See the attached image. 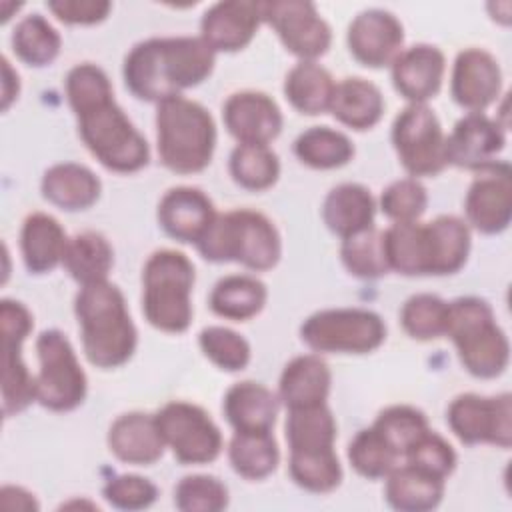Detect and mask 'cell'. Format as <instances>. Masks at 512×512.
<instances>
[{"label": "cell", "mask_w": 512, "mask_h": 512, "mask_svg": "<svg viewBox=\"0 0 512 512\" xmlns=\"http://www.w3.org/2000/svg\"><path fill=\"white\" fill-rule=\"evenodd\" d=\"M340 258L344 268L362 280H374L390 272L384 250V232L376 226L344 238L340 246Z\"/></svg>", "instance_id": "60d3db41"}, {"label": "cell", "mask_w": 512, "mask_h": 512, "mask_svg": "<svg viewBox=\"0 0 512 512\" xmlns=\"http://www.w3.org/2000/svg\"><path fill=\"white\" fill-rule=\"evenodd\" d=\"M506 146V128L484 112L464 114L446 136V160L452 166L480 172L496 164Z\"/></svg>", "instance_id": "2e32d148"}, {"label": "cell", "mask_w": 512, "mask_h": 512, "mask_svg": "<svg viewBox=\"0 0 512 512\" xmlns=\"http://www.w3.org/2000/svg\"><path fill=\"white\" fill-rule=\"evenodd\" d=\"M266 298L268 288L260 278L250 274H230L214 284L208 304L220 318L246 322L262 312Z\"/></svg>", "instance_id": "1f68e13d"}, {"label": "cell", "mask_w": 512, "mask_h": 512, "mask_svg": "<svg viewBox=\"0 0 512 512\" xmlns=\"http://www.w3.org/2000/svg\"><path fill=\"white\" fill-rule=\"evenodd\" d=\"M384 498L390 508L400 512L434 510L444 496V482L412 464L394 466L384 478Z\"/></svg>", "instance_id": "f1b7e54d"}, {"label": "cell", "mask_w": 512, "mask_h": 512, "mask_svg": "<svg viewBox=\"0 0 512 512\" xmlns=\"http://www.w3.org/2000/svg\"><path fill=\"white\" fill-rule=\"evenodd\" d=\"M62 266L80 286L104 282L114 266V250L106 236L94 230H84L68 238Z\"/></svg>", "instance_id": "836d02e7"}, {"label": "cell", "mask_w": 512, "mask_h": 512, "mask_svg": "<svg viewBox=\"0 0 512 512\" xmlns=\"http://www.w3.org/2000/svg\"><path fill=\"white\" fill-rule=\"evenodd\" d=\"M290 454L334 450L338 426L328 404L288 410L284 424Z\"/></svg>", "instance_id": "e575fe53"}, {"label": "cell", "mask_w": 512, "mask_h": 512, "mask_svg": "<svg viewBox=\"0 0 512 512\" xmlns=\"http://www.w3.org/2000/svg\"><path fill=\"white\" fill-rule=\"evenodd\" d=\"M46 6L58 20L82 26L102 22L112 10L108 0H50Z\"/></svg>", "instance_id": "f5cc1de1"}, {"label": "cell", "mask_w": 512, "mask_h": 512, "mask_svg": "<svg viewBox=\"0 0 512 512\" xmlns=\"http://www.w3.org/2000/svg\"><path fill=\"white\" fill-rule=\"evenodd\" d=\"M502 70L498 60L484 48H464L458 52L450 78V94L460 108L484 112L498 98Z\"/></svg>", "instance_id": "ac0fdd59"}, {"label": "cell", "mask_w": 512, "mask_h": 512, "mask_svg": "<svg viewBox=\"0 0 512 512\" xmlns=\"http://www.w3.org/2000/svg\"><path fill=\"white\" fill-rule=\"evenodd\" d=\"M278 410V394L254 380L230 386L222 402V412L234 432H272Z\"/></svg>", "instance_id": "cb8c5ba5"}, {"label": "cell", "mask_w": 512, "mask_h": 512, "mask_svg": "<svg viewBox=\"0 0 512 512\" xmlns=\"http://www.w3.org/2000/svg\"><path fill=\"white\" fill-rule=\"evenodd\" d=\"M262 22L270 24L284 48L300 60H316L326 54L332 42L328 22L308 0L260 2Z\"/></svg>", "instance_id": "5bb4252c"}, {"label": "cell", "mask_w": 512, "mask_h": 512, "mask_svg": "<svg viewBox=\"0 0 512 512\" xmlns=\"http://www.w3.org/2000/svg\"><path fill=\"white\" fill-rule=\"evenodd\" d=\"M260 24V2L224 0L202 14L200 38L214 52H238L252 42Z\"/></svg>", "instance_id": "ffe728a7"}, {"label": "cell", "mask_w": 512, "mask_h": 512, "mask_svg": "<svg viewBox=\"0 0 512 512\" xmlns=\"http://www.w3.org/2000/svg\"><path fill=\"white\" fill-rule=\"evenodd\" d=\"M64 90L74 114L86 106H92L98 100L114 96L108 74L92 62H82L72 66L66 74Z\"/></svg>", "instance_id": "681fc988"}, {"label": "cell", "mask_w": 512, "mask_h": 512, "mask_svg": "<svg viewBox=\"0 0 512 512\" xmlns=\"http://www.w3.org/2000/svg\"><path fill=\"white\" fill-rule=\"evenodd\" d=\"M82 350L96 368L110 370L126 364L136 352L138 332L124 294L108 280L80 286L74 298Z\"/></svg>", "instance_id": "7a4b0ae2"}, {"label": "cell", "mask_w": 512, "mask_h": 512, "mask_svg": "<svg viewBox=\"0 0 512 512\" xmlns=\"http://www.w3.org/2000/svg\"><path fill=\"white\" fill-rule=\"evenodd\" d=\"M378 206L392 222H414L426 212L428 190L418 178H400L382 190Z\"/></svg>", "instance_id": "c3c4849f"}, {"label": "cell", "mask_w": 512, "mask_h": 512, "mask_svg": "<svg viewBox=\"0 0 512 512\" xmlns=\"http://www.w3.org/2000/svg\"><path fill=\"white\" fill-rule=\"evenodd\" d=\"M288 472L292 482L312 494H328L342 482V464L336 450L290 454Z\"/></svg>", "instance_id": "b9f144b4"}, {"label": "cell", "mask_w": 512, "mask_h": 512, "mask_svg": "<svg viewBox=\"0 0 512 512\" xmlns=\"http://www.w3.org/2000/svg\"><path fill=\"white\" fill-rule=\"evenodd\" d=\"M446 422L454 436L466 444H494L510 448L512 444V396H480L466 392L456 396L448 410Z\"/></svg>", "instance_id": "4fadbf2b"}, {"label": "cell", "mask_w": 512, "mask_h": 512, "mask_svg": "<svg viewBox=\"0 0 512 512\" xmlns=\"http://www.w3.org/2000/svg\"><path fill=\"white\" fill-rule=\"evenodd\" d=\"M348 460L352 468L368 478L378 480L386 478V474L398 466L400 456L388 446V442L370 426L362 428L348 444Z\"/></svg>", "instance_id": "f6af8a7d"}, {"label": "cell", "mask_w": 512, "mask_h": 512, "mask_svg": "<svg viewBox=\"0 0 512 512\" xmlns=\"http://www.w3.org/2000/svg\"><path fill=\"white\" fill-rule=\"evenodd\" d=\"M346 42L356 62L368 68H382L402 52L404 26L392 12L368 8L350 22Z\"/></svg>", "instance_id": "e0dca14e"}, {"label": "cell", "mask_w": 512, "mask_h": 512, "mask_svg": "<svg viewBox=\"0 0 512 512\" xmlns=\"http://www.w3.org/2000/svg\"><path fill=\"white\" fill-rule=\"evenodd\" d=\"M376 200L370 190L356 182L334 186L322 202V220L326 228L342 240L374 226Z\"/></svg>", "instance_id": "4316f807"}, {"label": "cell", "mask_w": 512, "mask_h": 512, "mask_svg": "<svg viewBox=\"0 0 512 512\" xmlns=\"http://www.w3.org/2000/svg\"><path fill=\"white\" fill-rule=\"evenodd\" d=\"M332 374L320 354H302L292 358L278 380V398L288 410L326 404Z\"/></svg>", "instance_id": "d4e9b609"}, {"label": "cell", "mask_w": 512, "mask_h": 512, "mask_svg": "<svg viewBox=\"0 0 512 512\" xmlns=\"http://www.w3.org/2000/svg\"><path fill=\"white\" fill-rule=\"evenodd\" d=\"M336 82L332 74L316 60H300L284 80V96L294 110L306 116H318L330 110Z\"/></svg>", "instance_id": "d6a6232c"}, {"label": "cell", "mask_w": 512, "mask_h": 512, "mask_svg": "<svg viewBox=\"0 0 512 512\" xmlns=\"http://www.w3.org/2000/svg\"><path fill=\"white\" fill-rule=\"evenodd\" d=\"M390 66L396 92L408 104H426L442 88L446 58L432 44H414L402 50Z\"/></svg>", "instance_id": "7402d4cb"}, {"label": "cell", "mask_w": 512, "mask_h": 512, "mask_svg": "<svg viewBox=\"0 0 512 512\" xmlns=\"http://www.w3.org/2000/svg\"><path fill=\"white\" fill-rule=\"evenodd\" d=\"M192 260L178 250L160 248L142 268V314L150 326L168 334L188 330L192 322Z\"/></svg>", "instance_id": "5b68a950"}, {"label": "cell", "mask_w": 512, "mask_h": 512, "mask_svg": "<svg viewBox=\"0 0 512 512\" xmlns=\"http://www.w3.org/2000/svg\"><path fill=\"white\" fill-rule=\"evenodd\" d=\"M208 194L196 186H174L158 202V224L174 240L194 244L206 234L216 218Z\"/></svg>", "instance_id": "44dd1931"}, {"label": "cell", "mask_w": 512, "mask_h": 512, "mask_svg": "<svg viewBox=\"0 0 512 512\" xmlns=\"http://www.w3.org/2000/svg\"><path fill=\"white\" fill-rule=\"evenodd\" d=\"M156 144L164 168L176 174L202 172L216 148L212 114L186 96L156 104Z\"/></svg>", "instance_id": "277c9868"}, {"label": "cell", "mask_w": 512, "mask_h": 512, "mask_svg": "<svg viewBox=\"0 0 512 512\" xmlns=\"http://www.w3.org/2000/svg\"><path fill=\"white\" fill-rule=\"evenodd\" d=\"M104 500L118 510H144L158 498V488L152 480L138 474H118L102 488Z\"/></svg>", "instance_id": "816d5d0a"}, {"label": "cell", "mask_w": 512, "mask_h": 512, "mask_svg": "<svg viewBox=\"0 0 512 512\" xmlns=\"http://www.w3.org/2000/svg\"><path fill=\"white\" fill-rule=\"evenodd\" d=\"M444 336L454 342L462 366L472 376L488 380L506 370L510 344L484 298L460 296L448 302Z\"/></svg>", "instance_id": "8992f818"}, {"label": "cell", "mask_w": 512, "mask_h": 512, "mask_svg": "<svg viewBox=\"0 0 512 512\" xmlns=\"http://www.w3.org/2000/svg\"><path fill=\"white\" fill-rule=\"evenodd\" d=\"M0 496H2V506L8 510H38L40 508L34 494L20 486H2Z\"/></svg>", "instance_id": "db71d44e"}, {"label": "cell", "mask_w": 512, "mask_h": 512, "mask_svg": "<svg viewBox=\"0 0 512 512\" xmlns=\"http://www.w3.org/2000/svg\"><path fill=\"white\" fill-rule=\"evenodd\" d=\"M300 338L318 354H368L386 340V324L368 308H326L302 322Z\"/></svg>", "instance_id": "ba28073f"}, {"label": "cell", "mask_w": 512, "mask_h": 512, "mask_svg": "<svg viewBox=\"0 0 512 512\" xmlns=\"http://www.w3.org/2000/svg\"><path fill=\"white\" fill-rule=\"evenodd\" d=\"M426 224L432 250L430 276H446L458 272L470 254V226L452 214L436 216Z\"/></svg>", "instance_id": "d590c367"}, {"label": "cell", "mask_w": 512, "mask_h": 512, "mask_svg": "<svg viewBox=\"0 0 512 512\" xmlns=\"http://www.w3.org/2000/svg\"><path fill=\"white\" fill-rule=\"evenodd\" d=\"M42 196L66 212L86 210L100 198L102 182L84 164L60 162L50 166L40 182Z\"/></svg>", "instance_id": "484cf974"}, {"label": "cell", "mask_w": 512, "mask_h": 512, "mask_svg": "<svg viewBox=\"0 0 512 512\" xmlns=\"http://www.w3.org/2000/svg\"><path fill=\"white\" fill-rule=\"evenodd\" d=\"M466 224L482 234H500L512 218V172L510 164H496L476 172L464 198Z\"/></svg>", "instance_id": "9a60e30c"}, {"label": "cell", "mask_w": 512, "mask_h": 512, "mask_svg": "<svg viewBox=\"0 0 512 512\" xmlns=\"http://www.w3.org/2000/svg\"><path fill=\"white\" fill-rule=\"evenodd\" d=\"M76 118L80 140L104 168L130 174L148 164V142L116 104L114 96L82 108Z\"/></svg>", "instance_id": "52a82bcc"}, {"label": "cell", "mask_w": 512, "mask_h": 512, "mask_svg": "<svg viewBox=\"0 0 512 512\" xmlns=\"http://www.w3.org/2000/svg\"><path fill=\"white\" fill-rule=\"evenodd\" d=\"M228 500L226 484L210 474L184 476L174 488V506L182 512H220Z\"/></svg>", "instance_id": "7dc6e473"}, {"label": "cell", "mask_w": 512, "mask_h": 512, "mask_svg": "<svg viewBox=\"0 0 512 512\" xmlns=\"http://www.w3.org/2000/svg\"><path fill=\"white\" fill-rule=\"evenodd\" d=\"M406 462L436 476L446 480L454 468H456V452L450 446V442L446 438H442L438 432L434 430H426L404 454Z\"/></svg>", "instance_id": "f907efd6"}, {"label": "cell", "mask_w": 512, "mask_h": 512, "mask_svg": "<svg viewBox=\"0 0 512 512\" xmlns=\"http://www.w3.org/2000/svg\"><path fill=\"white\" fill-rule=\"evenodd\" d=\"M372 428L388 442V446L404 458L408 448L426 432L430 430L428 418L422 410L408 404H394L384 408Z\"/></svg>", "instance_id": "ee69618b"}, {"label": "cell", "mask_w": 512, "mask_h": 512, "mask_svg": "<svg viewBox=\"0 0 512 512\" xmlns=\"http://www.w3.org/2000/svg\"><path fill=\"white\" fill-rule=\"evenodd\" d=\"M2 322V412L6 418L36 402V376L22 360V344L34 328L30 310L12 298L0 302Z\"/></svg>", "instance_id": "7c38bea8"}, {"label": "cell", "mask_w": 512, "mask_h": 512, "mask_svg": "<svg viewBox=\"0 0 512 512\" xmlns=\"http://www.w3.org/2000/svg\"><path fill=\"white\" fill-rule=\"evenodd\" d=\"M12 48L24 64L42 68L56 60L62 48V38L42 14L34 12L16 24L12 32Z\"/></svg>", "instance_id": "ab89813d"}, {"label": "cell", "mask_w": 512, "mask_h": 512, "mask_svg": "<svg viewBox=\"0 0 512 512\" xmlns=\"http://www.w3.org/2000/svg\"><path fill=\"white\" fill-rule=\"evenodd\" d=\"M38 374L36 402L52 412H70L78 408L88 392V378L64 332L56 328L42 330L36 338Z\"/></svg>", "instance_id": "9c48e42d"}, {"label": "cell", "mask_w": 512, "mask_h": 512, "mask_svg": "<svg viewBox=\"0 0 512 512\" xmlns=\"http://www.w3.org/2000/svg\"><path fill=\"white\" fill-rule=\"evenodd\" d=\"M216 52L200 36L148 38L130 48L122 64L126 88L144 102H164L202 84Z\"/></svg>", "instance_id": "6da1fadb"}, {"label": "cell", "mask_w": 512, "mask_h": 512, "mask_svg": "<svg viewBox=\"0 0 512 512\" xmlns=\"http://www.w3.org/2000/svg\"><path fill=\"white\" fill-rule=\"evenodd\" d=\"M154 418L166 448L172 450L180 464H208L220 456L224 446L222 432L198 404L172 400Z\"/></svg>", "instance_id": "8fae6325"}, {"label": "cell", "mask_w": 512, "mask_h": 512, "mask_svg": "<svg viewBox=\"0 0 512 512\" xmlns=\"http://www.w3.org/2000/svg\"><path fill=\"white\" fill-rule=\"evenodd\" d=\"M384 250L390 270L404 276H430L432 252L426 222H394L384 230Z\"/></svg>", "instance_id": "4dcf8cb0"}, {"label": "cell", "mask_w": 512, "mask_h": 512, "mask_svg": "<svg viewBox=\"0 0 512 512\" xmlns=\"http://www.w3.org/2000/svg\"><path fill=\"white\" fill-rule=\"evenodd\" d=\"M196 248L208 262H238L254 272L274 268L282 254L274 222L250 208L216 214L206 234L196 242Z\"/></svg>", "instance_id": "3957f363"}, {"label": "cell", "mask_w": 512, "mask_h": 512, "mask_svg": "<svg viewBox=\"0 0 512 512\" xmlns=\"http://www.w3.org/2000/svg\"><path fill=\"white\" fill-rule=\"evenodd\" d=\"M18 92H20L18 72H14L8 58L2 56V110H8V106L18 98Z\"/></svg>", "instance_id": "11a10c76"}, {"label": "cell", "mask_w": 512, "mask_h": 512, "mask_svg": "<svg viewBox=\"0 0 512 512\" xmlns=\"http://www.w3.org/2000/svg\"><path fill=\"white\" fill-rule=\"evenodd\" d=\"M232 180L250 192H262L276 184L280 176L278 154L262 144H236L228 158Z\"/></svg>", "instance_id": "f35d334b"}, {"label": "cell", "mask_w": 512, "mask_h": 512, "mask_svg": "<svg viewBox=\"0 0 512 512\" xmlns=\"http://www.w3.org/2000/svg\"><path fill=\"white\" fill-rule=\"evenodd\" d=\"M232 470L246 480L268 478L280 462V450L272 432H234L228 444Z\"/></svg>", "instance_id": "8d00e7d4"}, {"label": "cell", "mask_w": 512, "mask_h": 512, "mask_svg": "<svg viewBox=\"0 0 512 512\" xmlns=\"http://www.w3.org/2000/svg\"><path fill=\"white\" fill-rule=\"evenodd\" d=\"M296 158L316 170H332L348 164L354 156L352 140L330 126H312L294 140Z\"/></svg>", "instance_id": "74e56055"}, {"label": "cell", "mask_w": 512, "mask_h": 512, "mask_svg": "<svg viewBox=\"0 0 512 512\" xmlns=\"http://www.w3.org/2000/svg\"><path fill=\"white\" fill-rule=\"evenodd\" d=\"M392 144L412 178L436 176L448 166L446 134L426 104H408L398 112L392 124Z\"/></svg>", "instance_id": "30bf717a"}, {"label": "cell", "mask_w": 512, "mask_h": 512, "mask_svg": "<svg viewBox=\"0 0 512 512\" xmlns=\"http://www.w3.org/2000/svg\"><path fill=\"white\" fill-rule=\"evenodd\" d=\"M66 244L68 236L54 216L46 212H32L26 216L20 230V252L28 272H52L62 264Z\"/></svg>", "instance_id": "83f0119b"}, {"label": "cell", "mask_w": 512, "mask_h": 512, "mask_svg": "<svg viewBox=\"0 0 512 512\" xmlns=\"http://www.w3.org/2000/svg\"><path fill=\"white\" fill-rule=\"evenodd\" d=\"M226 130L238 144L268 146L282 130V110L274 98L258 90H240L226 98L222 106Z\"/></svg>", "instance_id": "d6986e66"}, {"label": "cell", "mask_w": 512, "mask_h": 512, "mask_svg": "<svg viewBox=\"0 0 512 512\" xmlns=\"http://www.w3.org/2000/svg\"><path fill=\"white\" fill-rule=\"evenodd\" d=\"M198 344L204 356L224 372L244 370L250 362L248 340L226 326H206L198 334Z\"/></svg>", "instance_id": "bcb514c9"}, {"label": "cell", "mask_w": 512, "mask_h": 512, "mask_svg": "<svg viewBox=\"0 0 512 512\" xmlns=\"http://www.w3.org/2000/svg\"><path fill=\"white\" fill-rule=\"evenodd\" d=\"M384 106V96L376 84L366 78L348 76L336 82L328 112H332L340 124L362 132L380 122Z\"/></svg>", "instance_id": "f546056e"}, {"label": "cell", "mask_w": 512, "mask_h": 512, "mask_svg": "<svg viewBox=\"0 0 512 512\" xmlns=\"http://www.w3.org/2000/svg\"><path fill=\"white\" fill-rule=\"evenodd\" d=\"M110 452L126 464L152 466L164 454V438L158 430L154 414L126 412L108 428Z\"/></svg>", "instance_id": "603a6c76"}, {"label": "cell", "mask_w": 512, "mask_h": 512, "mask_svg": "<svg viewBox=\"0 0 512 512\" xmlns=\"http://www.w3.org/2000/svg\"><path fill=\"white\" fill-rule=\"evenodd\" d=\"M448 302L436 294L420 292L410 296L400 310V324L414 340H436L446 334Z\"/></svg>", "instance_id": "7bdbcfd3"}]
</instances>
